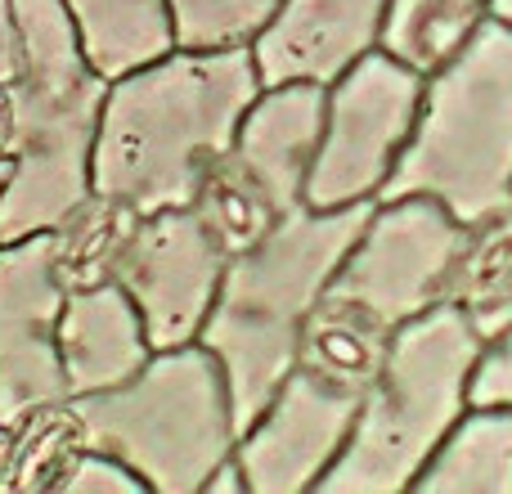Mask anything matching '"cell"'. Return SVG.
<instances>
[{"label":"cell","instance_id":"18","mask_svg":"<svg viewBox=\"0 0 512 494\" xmlns=\"http://www.w3.org/2000/svg\"><path fill=\"white\" fill-rule=\"evenodd\" d=\"M86 445V427L72 400L18 414L5 423L0 441V494H59Z\"/></svg>","mask_w":512,"mask_h":494},{"label":"cell","instance_id":"7","mask_svg":"<svg viewBox=\"0 0 512 494\" xmlns=\"http://www.w3.org/2000/svg\"><path fill=\"white\" fill-rule=\"evenodd\" d=\"M427 77L396 54L373 50L328 86L324 135L306 180V207L378 203L418 122Z\"/></svg>","mask_w":512,"mask_h":494},{"label":"cell","instance_id":"30","mask_svg":"<svg viewBox=\"0 0 512 494\" xmlns=\"http://www.w3.org/2000/svg\"><path fill=\"white\" fill-rule=\"evenodd\" d=\"M5 180H9V162H0V189H5Z\"/></svg>","mask_w":512,"mask_h":494},{"label":"cell","instance_id":"25","mask_svg":"<svg viewBox=\"0 0 512 494\" xmlns=\"http://www.w3.org/2000/svg\"><path fill=\"white\" fill-rule=\"evenodd\" d=\"M468 396L472 405H512V324L481 342Z\"/></svg>","mask_w":512,"mask_h":494},{"label":"cell","instance_id":"9","mask_svg":"<svg viewBox=\"0 0 512 494\" xmlns=\"http://www.w3.org/2000/svg\"><path fill=\"white\" fill-rule=\"evenodd\" d=\"M225 261V247L212 239L194 207L140 212L113 283H122L140 306L153 351L198 342L207 310L221 292Z\"/></svg>","mask_w":512,"mask_h":494},{"label":"cell","instance_id":"21","mask_svg":"<svg viewBox=\"0 0 512 494\" xmlns=\"http://www.w3.org/2000/svg\"><path fill=\"white\" fill-rule=\"evenodd\" d=\"M495 0H387L382 18V45L414 72L432 77L441 63H450L463 45L477 36V27L495 14Z\"/></svg>","mask_w":512,"mask_h":494},{"label":"cell","instance_id":"12","mask_svg":"<svg viewBox=\"0 0 512 494\" xmlns=\"http://www.w3.org/2000/svg\"><path fill=\"white\" fill-rule=\"evenodd\" d=\"M382 18L387 0H279L252 41L261 86H333L346 68L382 45Z\"/></svg>","mask_w":512,"mask_h":494},{"label":"cell","instance_id":"5","mask_svg":"<svg viewBox=\"0 0 512 494\" xmlns=\"http://www.w3.org/2000/svg\"><path fill=\"white\" fill-rule=\"evenodd\" d=\"M423 194L463 225L512 207V23L490 14L427 77L418 122L378 198Z\"/></svg>","mask_w":512,"mask_h":494},{"label":"cell","instance_id":"15","mask_svg":"<svg viewBox=\"0 0 512 494\" xmlns=\"http://www.w3.org/2000/svg\"><path fill=\"white\" fill-rule=\"evenodd\" d=\"M391 337H396V328L382 315H373L369 306L342 297V292H324L301 328L297 364L364 396L387 364Z\"/></svg>","mask_w":512,"mask_h":494},{"label":"cell","instance_id":"22","mask_svg":"<svg viewBox=\"0 0 512 494\" xmlns=\"http://www.w3.org/2000/svg\"><path fill=\"white\" fill-rule=\"evenodd\" d=\"M189 207L203 216V225L212 230V239L225 247V256L248 252V247H256L283 221V212L270 203V194L239 167V158H234L230 149L207 162L203 180H198V194Z\"/></svg>","mask_w":512,"mask_h":494},{"label":"cell","instance_id":"13","mask_svg":"<svg viewBox=\"0 0 512 494\" xmlns=\"http://www.w3.org/2000/svg\"><path fill=\"white\" fill-rule=\"evenodd\" d=\"M324 99L328 86L315 81L265 86L234 131L230 153L283 216L306 207V180L324 135Z\"/></svg>","mask_w":512,"mask_h":494},{"label":"cell","instance_id":"10","mask_svg":"<svg viewBox=\"0 0 512 494\" xmlns=\"http://www.w3.org/2000/svg\"><path fill=\"white\" fill-rule=\"evenodd\" d=\"M364 396L310 369H292L270 405L239 436V463L252 494H306L351 441Z\"/></svg>","mask_w":512,"mask_h":494},{"label":"cell","instance_id":"20","mask_svg":"<svg viewBox=\"0 0 512 494\" xmlns=\"http://www.w3.org/2000/svg\"><path fill=\"white\" fill-rule=\"evenodd\" d=\"M135 225H140V212H135L131 203L90 189V194L50 230L54 274H59L63 292L113 283L117 261H122Z\"/></svg>","mask_w":512,"mask_h":494},{"label":"cell","instance_id":"1","mask_svg":"<svg viewBox=\"0 0 512 494\" xmlns=\"http://www.w3.org/2000/svg\"><path fill=\"white\" fill-rule=\"evenodd\" d=\"M261 90L252 45L171 50L108 81L90 185L135 212L189 207Z\"/></svg>","mask_w":512,"mask_h":494},{"label":"cell","instance_id":"3","mask_svg":"<svg viewBox=\"0 0 512 494\" xmlns=\"http://www.w3.org/2000/svg\"><path fill=\"white\" fill-rule=\"evenodd\" d=\"M23 68L14 90V162L0 189V243L54 230L90 194V158L108 77L95 72L63 0H14Z\"/></svg>","mask_w":512,"mask_h":494},{"label":"cell","instance_id":"27","mask_svg":"<svg viewBox=\"0 0 512 494\" xmlns=\"http://www.w3.org/2000/svg\"><path fill=\"white\" fill-rule=\"evenodd\" d=\"M203 494H252V490H248V477H243L239 454H234V459H225L221 468H216L212 477H207Z\"/></svg>","mask_w":512,"mask_h":494},{"label":"cell","instance_id":"8","mask_svg":"<svg viewBox=\"0 0 512 494\" xmlns=\"http://www.w3.org/2000/svg\"><path fill=\"white\" fill-rule=\"evenodd\" d=\"M463 234L468 225L436 198H378L328 292H342L400 328L445 306Z\"/></svg>","mask_w":512,"mask_h":494},{"label":"cell","instance_id":"11","mask_svg":"<svg viewBox=\"0 0 512 494\" xmlns=\"http://www.w3.org/2000/svg\"><path fill=\"white\" fill-rule=\"evenodd\" d=\"M63 297L50 230L0 243V423L68 400L59 360Z\"/></svg>","mask_w":512,"mask_h":494},{"label":"cell","instance_id":"29","mask_svg":"<svg viewBox=\"0 0 512 494\" xmlns=\"http://www.w3.org/2000/svg\"><path fill=\"white\" fill-rule=\"evenodd\" d=\"M490 9H495V18H504V23H512V0H495Z\"/></svg>","mask_w":512,"mask_h":494},{"label":"cell","instance_id":"17","mask_svg":"<svg viewBox=\"0 0 512 494\" xmlns=\"http://www.w3.org/2000/svg\"><path fill=\"white\" fill-rule=\"evenodd\" d=\"M77 41L108 81L176 50V18L167 0H63Z\"/></svg>","mask_w":512,"mask_h":494},{"label":"cell","instance_id":"6","mask_svg":"<svg viewBox=\"0 0 512 494\" xmlns=\"http://www.w3.org/2000/svg\"><path fill=\"white\" fill-rule=\"evenodd\" d=\"M72 405L86 441L140 472L149 494H203L207 477L239 450L230 378L203 342L153 351L131 382Z\"/></svg>","mask_w":512,"mask_h":494},{"label":"cell","instance_id":"24","mask_svg":"<svg viewBox=\"0 0 512 494\" xmlns=\"http://www.w3.org/2000/svg\"><path fill=\"white\" fill-rule=\"evenodd\" d=\"M59 494H149V486H144L140 472L126 468L117 454L86 445L81 459L72 463V472L63 477Z\"/></svg>","mask_w":512,"mask_h":494},{"label":"cell","instance_id":"23","mask_svg":"<svg viewBox=\"0 0 512 494\" xmlns=\"http://www.w3.org/2000/svg\"><path fill=\"white\" fill-rule=\"evenodd\" d=\"M176 18V50H234L252 45L279 0H167Z\"/></svg>","mask_w":512,"mask_h":494},{"label":"cell","instance_id":"31","mask_svg":"<svg viewBox=\"0 0 512 494\" xmlns=\"http://www.w3.org/2000/svg\"><path fill=\"white\" fill-rule=\"evenodd\" d=\"M0 441H5V423H0Z\"/></svg>","mask_w":512,"mask_h":494},{"label":"cell","instance_id":"2","mask_svg":"<svg viewBox=\"0 0 512 494\" xmlns=\"http://www.w3.org/2000/svg\"><path fill=\"white\" fill-rule=\"evenodd\" d=\"M373 203L283 216L256 247L230 256L198 342L216 351L230 378L239 436L297 369V346L315 301L328 292L342 256L360 239Z\"/></svg>","mask_w":512,"mask_h":494},{"label":"cell","instance_id":"19","mask_svg":"<svg viewBox=\"0 0 512 494\" xmlns=\"http://www.w3.org/2000/svg\"><path fill=\"white\" fill-rule=\"evenodd\" d=\"M445 306L459 310L481 342L512 324V207L468 225Z\"/></svg>","mask_w":512,"mask_h":494},{"label":"cell","instance_id":"4","mask_svg":"<svg viewBox=\"0 0 512 494\" xmlns=\"http://www.w3.org/2000/svg\"><path fill=\"white\" fill-rule=\"evenodd\" d=\"M481 337L454 306L396 328L391 351L364 405L355 414L351 441L319 477V494H400L414 490L450 427L468 414L472 369Z\"/></svg>","mask_w":512,"mask_h":494},{"label":"cell","instance_id":"26","mask_svg":"<svg viewBox=\"0 0 512 494\" xmlns=\"http://www.w3.org/2000/svg\"><path fill=\"white\" fill-rule=\"evenodd\" d=\"M23 68V27L14 0H0V81H14Z\"/></svg>","mask_w":512,"mask_h":494},{"label":"cell","instance_id":"28","mask_svg":"<svg viewBox=\"0 0 512 494\" xmlns=\"http://www.w3.org/2000/svg\"><path fill=\"white\" fill-rule=\"evenodd\" d=\"M0 162H14V90L0 81Z\"/></svg>","mask_w":512,"mask_h":494},{"label":"cell","instance_id":"14","mask_svg":"<svg viewBox=\"0 0 512 494\" xmlns=\"http://www.w3.org/2000/svg\"><path fill=\"white\" fill-rule=\"evenodd\" d=\"M153 342L144 333L140 306L122 283H95L63 297L59 310V360L68 400L113 391L149 364Z\"/></svg>","mask_w":512,"mask_h":494},{"label":"cell","instance_id":"16","mask_svg":"<svg viewBox=\"0 0 512 494\" xmlns=\"http://www.w3.org/2000/svg\"><path fill=\"white\" fill-rule=\"evenodd\" d=\"M418 494H512V405H468L414 481Z\"/></svg>","mask_w":512,"mask_h":494}]
</instances>
